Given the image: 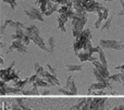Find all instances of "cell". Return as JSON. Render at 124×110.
Listing matches in <instances>:
<instances>
[{
  "instance_id": "obj_1",
  "label": "cell",
  "mask_w": 124,
  "mask_h": 110,
  "mask_svg": "<svg viewBox=\"0 0 124 110\" xmlns=\"http://www.w3.org/2000/svg\"><path fill=\"white\" fill-rule=\"evenodd\" d=\"M99 47L101 49H111V50H123L124 44L121 43L120 41L116 40H111V39H101L99 41Z\"/></svg>"
},
{
  "instance_id": "obj_2",
  "label": "cell",
  "mask_w": 124,
  "mask_h": 110,
  "mask_svg": "<svg viewBox=\"0 0 124 110\" xmlns=\"http://www.w3.org/2000/svg\"><path fill=\"white\" fill-rule=\"evenodd\" d=\"M86 15L85 14H78V15H74V17L72 18V25H73V29L79 30L83 31V28L86 24Z\"/></svg>"
},
{
  "instance_id": "obj_3",
  "label": "cell",
  "mask_w": 124,
  "mask_h": 110,
  "mask_svg": "<svg viewBox=\"0 0 124 110\" xmlns=\"http://www.w3.org/2000/svg\"><path fill=\"white\" fill-rule=\"evenodd\" d=\"M25 14L30 17L31 19H38L39 22H44V17L41 14V11L37 8H30L25 10Z\"/></svg>"
},
{
  "instance_id": "obj_4",
  "label": "cell",
  "mask_w": 124,
  "mask_h": 110,
  "mask_svg": "<svg viewBox=\"0 0 124 110\" xmlns=\"http://www.w3.org/2000/svg\"><path fill=\"white\" fill-rule=\"evenodd\" d=\"M93 64L95 65V67H96L97 71H98L100 74H102V76L105 77L106 79H108V80H109L110 73H109V70H108V67H107V66L102 65V64H101L100 61H98L97 59H96V61H93Z\"/></svg>"
},
{
  "instance_id": "obj_5",
  "label": "cell",
  "mask_w": 124,
  "mask_h": 110,
  "mask_svg": "<svg viewBox=\"0 0 124 110\" xmlns=\"http://www.w3.org/2000/svg\"><path fill=\"white\" fill-rule=\"evenodd\" d=\"M12 50H17L19 52H22V53H26L27 52V48H26V45L23 44V42L21 40H15L11 44V47L8 49V53H10Z\"/></svg>"
},
{
  "instance_id": "obj_6",
  "label": "cell",
  "mask_w": 124,
  "mask_h": 110,
  "mask_svg": "<svg viewBox=\"0 0 124 110\" xmlns=\"http://www.w3.org/2000/svg\"><path fill=\"white\" fill-rule=\"evenodd\" d=\"M65 89L70 92L72 95H76L77 94V87L75 86V83L73 81L72 77H69L68 80H66V85H65Z\"/></svg>"
},
{
  "instance_id": "obj_7",
  "label": "cell",
  "mask_w": 124,
  "mask_h": 110,
  "mask_svg": "<svg viewBox=\"0 0 124 110\" xmlns=\"http://www.w3.org/2000/svg\"><path fill=\"white\" fill-rule=\"evenodd\" d=\"M31 40H33L35 42V44L37 45V47H39L41 50H44V51H48V48L45 45V41H44V39L41 38L40 36H33L31 37Z\"/></svg>"
},
{
  "instance_id": "obj_8",
  "label": "cell",
  "mask_w": 124,
  "mask_h": 110,
  "mask_svg": "<svg viewBox=\"0 0 124 110\" xmlns=\"http://www.w3.org/2000/svg\"><path fill=\"white\" fill-rule=\"evenodd\" d=\"M69 19V17L66 16L65 14H60L59 15V18H58V27H59V29L61 30V31H63V32H65L66 31V29H65V27H64V24H65V22Z\"/></svg>"
},
{
  "instance_id": "obj_9",
  "label": "cell",
  "mask_w": 124,
  "mask_h": 110,
  "mask_svg": "<svg viewBox=\"0 0 124 110\" xmlns=\"http://www.w3.org/2000/svg\"><path fill=\"white\" fill-rule=\"evenodd\" d=\"M26 35H27L28 37H33V36H38L39 35V29L36 27L35 25H31L28 26V27H26Z\"/></svg>"
},
{
  "instance_id": "obj_10",
  "label": "cell",
  "mask_w": 124,
  "mask_h": 110,
  "mask_svg": "<svg viewBox=\"0 0 124 110\" xmlns=\"http://www.w3.org/2000/svg\"><path fill=\"white\" fill-rule=\"evenodd\" d=\"M77 57L79 58L81 61H89L90 57H92V53L89 52H86V51H83V52H79V53H76Z\"/></svg>"
},
{
  "instance_id": "obj_11",
  "label": "cell",
  "mask_w": 124,
  "mask_h": 110,
  "mask_svg": "<svg viewBox=\"0 0 124 110\" xmlns=\"http://www.w3.org/2000/svg\"><path fill=\"white\" fill-rule=\"evenodd\" d=\"M106 87H108V85L105 84V83H101V82L92 83L89 86V92L92 91V90H103V89H106Z\"/></svg>"
},
{
  "instance_id": "obj_12",
  "label": "cell",
  "mask_w": 124,
  "mask_h": 110,
  "mask_svg": "<svg viewBox=\"0 0 124 110\" xmlns=\"http://www.w3.org/2000/svg\"><path fill=\"white\" fill-rule=\"evenodd\" d=\"M111 22H112V16L108 17V18L102 23V25H101V27H100L101 30H102V31L109 30V29H110V25H111Z\"/></svg>"
},
{
  "instance_id": "obj_13",
  "label": "cell",
  "mask_w": 124,
  "mask_h": 110,
  "mask_svg": "<svg viewBox=\"0 0 124 110\" xmlns=\"http://www.w3.org/2000/svg\"><path fill=\"white\" fill-rule=\"evenodd\" d=\"M54 37H49V39H48V52L54 53Z\"/></svg>"
},
{
  "instance_id": "obj_14",
  "label": "cell",
  "mask_w": 124,
  "mask_h": 110,
  "mask_svg": "<svg viewBox=\"0 0 124 110\" xmlns=\"http://www.w3.org/2000/svg\"><path fill=\"white\" fill-rule=\"evenodd\" d=\"M98 53H99V61H100V63L102 64V65L107 66V59H106L105 53H103V51H102V49H101V48H100V50L98 51Z\"/></svg>"
},
{
  "instance_id": "obj_15",
  "label": "cell",
  "mask_w": 124,
  "mask_h": 110,
  "mask_svg": "<svg viewBox=\"0 0 124 110\" xmlns=\"http://www.w3.org/2000/svg\"><path fill=\"white\" fill-rule=\"evenodd\" d=\"M66 68H68L69 71H81L82 70V66L79 65H66Z\"/></svg>"
},
{
  "instance_id": "obj_16",
  "label": "cell",
  "mask_w": 124,
  "mask_h": 110,
  "mask_svg": "<svg viewBox=\"0 0 124 110\" xmlns=\"http://www.w3.org/2000/svg\"><path fill=\"white\" fill-rule=\"evenodd\" d=\"M109 81H114V82H121V73L112 74L109 77Z\"/></svg>"
},
{
  "instance_id": "obj_17",
  "label": "cell",
  "mask_w": 124,
  "mask_h": 110,
  "mask_svg": "<svg viewBox=\"0 0 124 110\" xmlns=\"http://www.w3.org/2000/svg\"><path fill=\"white\" fill-rule=\"evenodd\" d=\"M44 70H45V69H44V68L41 67V66L39 65L38 63H36V64H35V71H36V73L38 74V76H40V74L43 73V72H44Z\"/></svg>"
},
{
  "instance_id": "obj_18",
  "label": "cell",
  "mask_w": 124,
  "mask_h": 110,
  "mask_svg": "<svg viewBox=\"0 0 124 110\" xmlns=\"http://www.w3.org/2000/svg\"><path fill=\"white\" fill-rule=\"evenodd\" d=\"M46 67H47V70L50 72V73H51V74H54V76H57V70L54 69V68L52 67L51 65H49V64H48V65L46 66Z\"/></svg>"
},
{
  "instance_id": "obj_19",
  "label": "cell",
  "mask_w": 124,
  "mask_h": 110,
  "mask_svg": "<svg viewBox=\"0 0 124 110\" xmlns=\"http://www.w3.org/2000/svg\"><path fill=\"white\" fill-rule=\"evenodd\" d=\"M16 29H26V26L24 24L20 23V22H15V26H14Z\"/></svg>"
},
{
  "instance_id": "obj_20",
  "label": "cell",
  "mask_w": 124,
  "mask_h": 110,
  "mask_svg": "<svg viewBox=\"0 0 124 110\" xmlns=\"http://www.w3.org/2000/svg\"><path fill=\"white\" fill-rule=\"evenodd\" d=\"M30 41H31V38L27 36V35H25V36H24V38L22 39V42H23L24 45H28V44H30Z\"/></svg>"
},
{
  "instance_id": "obj_21",
  "label": "cell",
  "mask_w": 124,
  "mask_h": 110,
  "mask_svg": "<svg viewBox=\"0 0 124 110\" xmlns=\"http://www.w3.org/2000/svg\"><path fill=\"white\" fill-rule=\"evenodd\" d=\"M3 1L7 2V3H10L12 9H14L15 6H16V0H3Z\"/></svg>"
},
{
  "instance_id": "obj_22",
  "label": "cell",
  "mask_w": 124,
  "mask_h": 110,
  "mask_svg": "<svg viewBox=\"0 0 124 110\" xmlns=\"http://www.w3.org/2000/svg\"><path fill=\"white\" fill-rule=\"evenodd\" d=\"M58 91L60 92V93L64 94V95H72V94H71L70 92H69V91H68V90H66V89H59Z\"/></svg>"
},
{
  "instance_id": "obj_23",
  "label": "cell",
  "mask_w": 124,
  "mask_h": 110,
  "mask_svg": "<svg viewBox=\"0 0 124 110\" xmlns=\"http://www.w3.org/2000/svg\"><path fill=\"white\" fill-rule=\"evenodd\" d=\"M120 2H121V4H122V9H123V10L119 13V15H124V1H123V0H120Z\"/></svg>"
},
{
  "instance_id": "obj_24",
  "label": "cell",
  "mask_w": 124,
  "mask_h": 110,
  "mask_svg": "<svg viewBox=\"0 0 124 110\" xmlns=\"http://www.w3.org/2000/svg\"><path fill=\"white\" fill-rule=\"evenodd\" d=\"M121 83H123L124 85V71H122V73H121Z\"/></svg>"
},
{
  "instance_id": "obj_25",
  "label": "cell",
  "mask_w": 124,
  "mask_h": 110,
  "mask_svg": "<svg viewBox=\"0 0 124 110\" xmlns=\"http://www.w3.org/2000/svg\"><path fill=\"white\" fill-rule=\"evenodd\" d=\"M116 69H120V70H122V71H124V65L118 66V67H116Z\"/></svg>"
},
{
  "instance_id": "obj_26",
  "label": "cell",
  "mask_w": 124,
  "mask_h": 110,
  "mask_svg": "<svg viewBox=\"0 0 124 110\" xmlns=\"http://www.w3.org/2000/svg\"><path fill=\"white\" fill-rule=\"evenodd\" d=\"M48 93H49V91H44V92H43V94H44V95H47Z\"/></svg>"
},
{
  "instance_id": "obj_27",
  "label": "cell",
  "mask_w": 124,
  "mask_h": 110,
  "mask_svg": "<svg viewBox=\"0 0 124 110\" xmlns=\"http://www.w3.org/2000/svg\"><path fill=\"white\" fill-rule=\"evenodd\" d=\"M106 1H112V0H106Z\"/></svg>"
}]
</instances>
